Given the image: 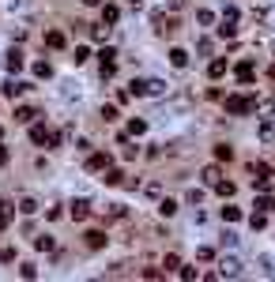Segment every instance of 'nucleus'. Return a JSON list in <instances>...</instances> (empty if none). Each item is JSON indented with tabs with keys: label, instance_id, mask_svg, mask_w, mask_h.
<instances>
[{
	"label": "nucleus",
	"instance_id": "obj_1",
	"mask_svg": "<svg viewBox=\"0 0 275 282\" xmlns=\"http://www.w3.org/2000/svg\"><path fill=\"white\" fill-rule=\"evenodd\" d=\"M170 83L166 79H136L132 83V94H144V98H166Z\"/></svg>",
	"mask_w": 275,
	"mask_h": 282
},
{
	"label": "nucleus",
	"instance_id": "obj_2",
	"mask_svg": "<svg viewBox=\"0 0 275 282\" xmlns=\"http://www.w3.org/2000/svg\"><path fill=\"white\" fill-rule=\"evenodd\" d=\"M215 275H219V278H241V275H245V264H241L238 256H223Z\"/></svg>",
	"mask_w": 275,
	"mask_h": 282
},
{
	"label": "nucleus",
	"instance_id": "obj_3",
	"mask_svg": "<svg viewBox=\"0 0 275 282\" xmlns=\"http://www.w3.org/2000/svg\"><path fill=\"white\" fill-rule=\"evenodd\" d=\"M253 105H257V98H249V94H230V98H226V113L241 117V113H249Z\"/></svg>",
	"mask_w": 275,
	"mask_h": 282
},
{
	"label": "nucleus",
	"instance_id": "obj_4",
	"mask_svg": "<svg viewBox=\"0 0 275 282\" xmlns=\"http://www.w3.org/2000/svg\"><path fill=\"white\" fill-rule=\"evenodd\" d=\"M106 184H113V188H140V181L128 177L125 170H106Z\"/></svg>",
	"mask_w": 275,
	"mask_h": 282
},
{
	"label": "nucleus",
	"instance_id": "obj_5",
	"mask_svg": "<svg viewBox=\"0 0 275 282\" xmlns=\"http://www.w3.org/2000/svg\"><path fill=\"white\" fill-rule=\"evenodd\" d=\"M234 79L245 83V87L257 83V68H253V61H238V64H234Z\"/></svg>",
	"mask_w": 275,
	"mask_h": 282
},
{
	"label": "nucleus",
	"instance_id": "obj_6",
	"mask_svg": "<svg viewBox=\"0 0 275 282\" xmlns=\"http://www.w3.org/2000/svg\"><path fill=\"white\" fill-rule=\"evenodd\" d=\"M98 61H102V75H113V72H117V49L102 45V49H98Z\"/></svg>",
	"mask_w": 275,
	"mask_h": 282
},
{
	"label": "nucleus",
	"instance_id": "obj_7",
	"mask_svg": "<svg viewBox=\"0 0 275 282\" xmlns=\"http://www.w3.org/2000/svg\"><path fill=\"white\" fill-rule=\"evenodd\" d=\"M91 215H94V203H91V200H83V196L72 200V218H75V222H87Z\"/></svg>",
	"mask_w": 275,
	"mask_h": 282
},
{
	"label": "nucleus",
	"instance_id": "obj_8",
	"mask_svg": "<svg viewBox=\"0 0 275 282\" xmlns=\"http://www.w3.org/2000/svg\"><path fill=\"white\" fill-rule=\"evenodd\" d=\"M31 143L34 147H45V143H49V128H45L42 121H31Z\"/></svg>",
	"mask_w": 275,
	"mask_h": 282
},
{
	"label": "nucleus",
	"instance_id": "obj_9",
	"mask_svg": "<svg viewBox=\"0 0 275 282\" xmlns=\"http://www.w3.org/2000/svg\"><path fill=\"white\" fill-rule=\"evenodd\" d=\"M87 170H91V173L109 170V154H106V151H94V154H87Z\"/></svg>",
	"mask_w": 275,
	"mask_h": 282
},
{
	"label": "nucleus",
	"instance_id": "obj_10",
	"mask_svg": "<svg viewBox=\"0 0 275 282\" xmlns=\"http://www.w3.org/2000/svg\"><path fill=\"white\" fill-rule=\"evenodd\" d=\"M83 241H87V248L91 252H98V248H106V233H102V230H87V233H83Z\"/></svg>",
	"mask_w": 275,
	"mask_h": 282
},
{
	"label": "nucleus",
	"instance_id": "obj_11",
	"mask_svg": "<svg viewBox=\"0 0 275 282\" xmlns=\"http://www.w3.org/2000/svg\"><path fill=\"white\" fill-rule=\"evenodd\" d=\"M226 72H230V64H226L223 57H215V61H207V75H211V83H215V79H223Z\"/></svg>",
	"mask_w": 275,
	"mask_h": 282
},
{
	"label": "nucleus",
	"instance_id": "obj_12",
	"mask_svg": "<svg viewBox=\"0 0 275 282\" xmlns=\"http://www.w3.org/2000/svg\"><path fill=\"white\" fill-rule=\"evenodd\" d=\"M4 57H8V61H4L8 72H23V64H26V61H23V49H8Z\"/></svg>",
	"mask_w": 275,
	"mask_h": 282
},
{
	"label": "nucleus",
	"instance_id": "obj_13",
	"mask_svg": "<svg viewBox=\"0 0 275 282\" xmlns=\"http://www.w3.org/2000/svg\"><path fill=\"white\" fill-rule=\"evenodd\" d=\"M31 241H34V248H38V252H57L53 233H38V237H31Z\"/></svg>",
	"mask_w": 275,
	"mask_h": 282
},
{
	"label": "nucleus",
	"instance_id": "obj_14",
	"mask_svg": "<svg viewBox=\"0 0 275 282\" xmlns=\"http://www.w3.org/2000/svg\"><path fill=\"white\" fill-rule=\"evenodd\" d=\"M12 218H15V203L0 200V230H8V226H12Z\"/></svg>",
	"mask_w": 275,
	"mask_h": 282
},
{
	"label": "nucleus",
	"instance_id": "obj_15",
	"mask_svg": "<svg viewBox=\"0 0 275 282\" xmlns=\"http://www.w3.org/2000/svg\"><path fill=\"white\" fill-rule=\"evenodd\" d=\"M45 45H49V49H64V45H68V34L64 31H49L45 34Z\"/></svg>",
	"mask_w": 275,
	"mask_h": 282
},
{
	"label": "nucleus",
	"instance_id": "obj_16",
	"mask_svg": "<svg viewBox=\"0 0 275 282\" xmlns=\"http://www.w3.org/2000/svg\"><path fill=\"white\" fill-rule=\"evenodd\" d=\"M211 188H215V192H219V196H223V200H230V196H234V192H238V184H234V181H226V177H219V181H215V184H211Z\"/></svg>",
	"mask_w": 275,
	"mask_h": 282
},
{
	"label": "nucleus",
	"instance_id": "obj_17",
	"mask_svg": "<svg viewBox=\"0 0 275 282\" xmlns=\"http://www.w3.org/2000/svg\"><path fill=\"white\" fill-rule=\"evenodd\" d=\"M219 215H223V222H230V226H234V222H241V218H245V211H241V207H234V203H226Z\"/></svg>",
	"mask_w": 275,
	"mask_h": 282
},
{
	"label": "nucleus",
	"instance_id": "obj_18",
	"mask_svg": "<svg viewBox=\"0 0 275 282\" xmlns=\"http://www.w3.org/2000/svg\"><path fill=\"white\" fill-rule=\"evenodd\" d=\"M0 91H4V98H19V94L26 91V83H19V79H8L4 87H0Z\"/></svg>",
	"mask_w": 275,
	"mask_h": 282
},
{
	"label": "nucleus",
	"instance_id": "obj_19",
	"mask_svg": "<svg viewBox=\"0 0 275 282\" xmlns=\"http://www.w3.org/2000/svg\"><path fill=\"white\" fill-rule=\"evenodd\" d=\"M31 72H34V79H49V75H53V64H49V61H34Z\"/></svg>",
	"mask_w": 275,
	"mask_h": 282
},
{
	"label": "nucleus",
	"instance_id": "obj_20",
	"mask_svg": "<svg viewBox=\"0 0 275 282\" xmlns=\"http://www.w3.org/2000/svg\"><path fill=\"white\" fill-rule=\"evenodd\" d=\"M117 19H121V8H117V4H102V23H109V26H113Z\"/></svg>",
	"mask_w": 275,
	"mask_h": 282
},
{
	"label": "nucleus",
	"instance_id": "obj_21",
	"mask_svg": "<svg viewBox=\"0 0 275 282\" xmlns=\"http://www.w3.org/2000/svg\"><path fill=\"white\" fill-rule=\"evenodd\" d=\"M91 38H94L98 45H106V42H109V23H98V26H91Z\"/></svg>",
	"mask_w": 275,
	"mask_h": 282
},
{
	"label": "nucleus",
	"instance_id": "obj_22",
	"mask_svg": "<svg viewBox=\"0 0 275 282\" xmlns=\"http://www.w3.org/2000/svg\"><path fill=\"white\" fill-rule=\"evenodd\" d=\"M15 121H19V124H31V121H38V109H31V105H19V109H15Z\"/></svg>",
	"mask_w": 275,
	"mask_h": 282
},
{
	"label": "nucleus",
	"instance_id": "obj_23",
	"mask_svg": "<svg viewBox=\"0 0 275 282\" xmlns=\"http://www.w3.org/2000/svg\"><path fill=\"white\" fill-rule=\"evenodd\" d=\"M158 215H162V218H174V215H177V200H166V196H162V200H158Z\"/></svg>",
	"mask_w": 275,
	"mask_h": 282
},
{
	"label": "nucleus",
	"instance_id": "obj_24",
	"mask_svg": "<svg viewBox=\"0 0 275 282\" xmlns=\"http://www.w3.org/2000/svg\"><path fill=\"white\" fill-rule=\"evenodd\" d=\"M219 38H226V42H234V38H238V23L223 19V26H219Z\"/></svg>",
	"mask_w": 275,
	"mask_h": 282
},
{
	"label": "nucleus",
	"instance_id": "obj_25",
	"mask_svg": "<svg viewBox=\"0 0 275 282\" xmlns=\"http://www.w3.org/2000/svg\"><path fill=\"white\" fill-rule=\"evenodd\" d=\"M170 64L174 68H188V53L185 49H170Z\"/></svg>",
	"mask_w": 275,
	"mask_h": 282
},
{
	"label": "nucleus",
	"instance_id": "obj_26",
	"mask_svg": "<svg viewBox=\"0 0 275 282\" xmlns=\"http://www.w3.org/2000/svg\"><path fill=\"white\" fill-rule=\"evenodd\" d=\"M162 267L170 271V275H177V271H181V256H177V252H170V256L162 260Z\"/></svg>",
	"mask_w": 275,
	"mask_h": 282
},
{
	"label": "nucleus",
	"instance_id": "obj_27",
	"mask_svg": "<svg viewBox=\"0 0 275 282\" xmlns=\"http://www.w3.org/2000/svg\"><path fill=\"white\" fill-rule=\"evenodd\" d=\"M147 132V121H144V117H132V121H128V135H144Z\"/></svg>",
	"mask_w": 275,
	"mask_h": 282
},
{
	"label": "nucleus",
	"instance_id": "obj_28",
	"mask_svg": "<svg viewBox=\"0 0 275 282\" xmlns=\"http://www.w3.org/2000/svg\"><path fill=\"white\" fill-rule=\"evenodd\" d=\"M200 177H204V184H207V188H211V184H215V181L223 177V170H219V166H207V170L200 173Z\"/></svg>",
	"mask_w": 275,
	"mask_h": 282
},
{
	"label": "nucleus",
	"instance_id": "obj_29",
	"mask_svg": "<svg viewBox=\"0 0 275 282\" xmlns=\"http://www.w3.org/2000/svg\"><path fill=\"white\" fill-rule=\"evenodd\" d=\"M15 211H23V215H34V211H38V200H34V196L19 200V203H15Z\"/></svg>",
	"mask_w": 275,
	"mask_h": 282
},
{
	"label": "nucleus",
	"instance_id": "obj_30",
	"mask_svg": "<svg viewBox=\"0 0 275 282\" xmlns=\"http://www.w3.org/2000/svg\"><path fill=\"white\" fill-rule=\"evenodd\" d=\"M249 226H253V230H264V226H268V211H257V215H249Z\"/></svg>",
	"mask_w": 275,
	"mask_h": 282
},
{
	"label": "nucleus",
	"instance_id": "obj_31",
	"mask_svg": "<svg viewBox=\"0 0 275 282\" xmlns=\"http://www.w3.org/2000/svg\"><path fill=\"white\" fill-rule=\"evenodd\" d=\"M196 260H200V264H211V260H215V248H211V245H200V248H196Z\"/></svg>",
	"mask_w": 275,
	"mask_h": 282
},
{
	"label": "nucleus",
	"instance_id": "obj_32",
	"mask_svg": "<svg viewBox=\"0 0 275 282\" xmlns=\"http://www.w3.org/2000/svg\"><path fill=\"white\" fill-rule=\"evenodd\" d=\"M260 139H264V143L275 139V121H264V124H260Z\"/></svg>",
	"mask_w": 275,
	"mask_h": 282
},
{
	"label": "nucleus",
	"instance_id": "obj_33",
	"mask_svg": "<svg viewBox=\"0 0 275 282\" xmlns=\"http://www.w3.org/2000/svg\"><path fill=\"white\" fill-rule=\"evenodd\" d=\"M257 211H275V196H268V192H260V200H257Z\"/></svg>",
	"mask_w": 275,
	"mask_h": 282
},
{
	"label": "nucleus",
	"instance_id": "obj_34",
	"mask_svg": "<svg viewBox=\"0 0 275 282\" xmlns=\"http://www.w3.org/2000/svg\"><path fill=\"white\" fill-rule=\"evenodd\" d=\"M144 192H147L151 200H162V184H158V181H147V184H144Z\"/></svg>",
	"mask_w": 275,
	"mask_h": 282
},
{
	"label": "nucleus",
	"instance_id": "obj_35",
	"mask_svg": "<svg viewBox=\"0 0 275 282\" xmlns=\"http://www.w3.org/2000/svg\"><path fill=\"white\" fill-rule=\"evenodd\" d=\"M102 215H106V218H121V215H125V207H121V203H106Z\"/></svg>",
	"mask_w": 275,
	"mask_h": 282
},
{
	"label": "nucleus",
	"instance_id": "obj_36",
	"mask_svg": "<svg viewBox=\"0 0 275 282\" xmlns=\"http://www.w3.org/2000/svg\"><path fill=\"white\" fill-rule=\"evenodd\" d=\"M121 154H125V162H128V158H136V154H140V151H136V143H128L125 135H121Z\"/></svg>",
	"mask_w": 275,
	"mask_h": 282
},
{
	"label": "nucleus",
	"instance_id": "obj_37",
	"mask_svg": "<svg viewBox=\"0 0 275 282\" xmlns=\"http://www.w3.org/2000/svg\"><path fill=\"white\" fill-rule=\"evenodd\" d=\"M151 26H155V34H166V15L155 12V15H151Z\"/></svg>",
	"mask_w": 275,
	"mask_h": 282
},
{
	"label": "nucleus",
	"instance_id": "obj_38",
	"mask_svg": "<svg viewBox=\"0 0 275 282\" xmlns=\"http://www.w3.org/2000/svg\"><path fill=\"white\" fill-rule=\"evenodd\" d=\"M215 158H219V162H230V158H234V151L226 147V143H219V147H215Z\"/></svg>",
	"mask_w": 275,
	"mask_h": 282
},
{
	"label": "nucleus",
	"instance_id": "obj_39",
	"mask_svg": "<svg viewBox=\"0 0 275 282\" xmlns=\"http://www.w3.org/2000/svg\"><path fill=\"white\" fill-rule=\"evenodd\" d=\"M223 19H230V23H238V19H241V12H238L234 4H226V8H223Z\"/></svg>",
	"mask_w": 275,
	"mask_h": 282
},
{
	"label": "nucleus",
	"instance_id": "obj_40",
	"mask_svg": "<svg viewBox=\"0 0 275 282\" xmlns=\"http://www.w3.org/2000/svg\"><path fill=\"white\" fill-rule=\"evenodd\" d=\"M98 113H102V121H117V105H102Z\"/></svg>",
	"mask_w": 275,
	"mask_h": 282
},
{
	"label": "nucleus",
	"instance_id": "obj_41",
	"mask_svg": "<svg viewBox=\"0 0 275 282\" xmlns=\"http://www.w3.org/2000/svg\"><path fill=\"white\" fill-rule=\"evenodd\" d=\"M91 61V49L87 45H79V49H75V64H87Z\"/></svg>",
	"mask_w": 275,
	"mask_h": 282
},
{
	"label": "nucleus",
	"instance_id": "obj_42",
	"mask_svg": "<svg viewBox=\"0 0 275 282\" xmlns=\"http://www.w3.org/2000/svg\"><path fill=\"white\" fill-rule=\"evenodd\" d=\"M61 143H64V132H49V143H45V147H53V151H57Z\"/></svg>",
	"mask_w": 275,
	"mask_h": 282
},
{
	"label": "nucleus",
	"instance_id": "obj_43",
	"mask_svg": "<svg viewBox=\"0 0 275 282\" xmlns=\"http://www.w3.org/2000/svg\"><path fill=\"white\" fill-rule=\"evenodd\" d=\"M257 192H271V177H264V173H260V177H257Z\"/></svg>",
	"mask_w": 275,
	"mask_h": 282
},
{
	"label": "nucleus",
	"instance_id": "obj_44",
	"mask_svg": "<svg viewBox=\"0 0 275 282\" xmlns=\"http://www.w3.org/2000/svg\"><path fill=\"white\" fill-rule=\"evenodd\" d=\"M19 275H23V278H34L38 267H34V264H23V267H19Z\"/></svg>",
	"mask_w": 275,
	"mask_h": 282
},
{
	"label": "nucleus",
	"instance_id": "obj_45",
	"mask_svg": "<svg viewBox=\"0 0 275 282\" xmlns=\"http://www.w3.org/2000/svg\"><path fill=\"white\" fill-rule=\"evenodd\" d=\"M223 245H230V248H234V245H238V233H234V230H226V233H223Z\"/></svg>",
	"mask_w": 275,
	"mask_h": 282
},
{
	"label": "nucleus",
	"instance_id": "obj_46",
	"mask_svg": "<svg viewBox=\"0 0 275 282\" xmlns=\"http://www.w3.org/2000/svg\"><path fill=\"white\" fill-rule=\"evenodd\" d=\"M15 260V248H0V264H12Z\"/></svg>",
	"mask_w": 275,
	"mask_h": 282
},
{
	"label": "nucleus",
	"instance_id": "obj_47",
	"mask_svg": "<svg viewBox=\"0 0 275 282\" xmlns=\"http://www.w3.org/2000/svg\"><path fill=\"white\" fill-rule=\"evenodd\" d=\"M177 278H196V267H185V264H181V271H177Z\"/></svg>",
	"mask_w": 275,
	"mask_h": 282
},
{
	"label": "nucleus",
	"instance_id": "obj_48",
	"mask_svg": "<svg viewBox=\"0 0 275 282\" xmlns=\"http://www.w3.org/2000/svg\"><path fill=\"white\" fill-rule=\"evenodd\" d=\"M0 166H8V147L0 143Z\"/></svg>",
	"mask_w": 275,
	"mask_h": 282
},
{
	"label": "nucleus",
	"instance_id": "obj_49",
	"mask_svg": "<svg viewBox=\"0 0 275 282\" xmlns=\"http://www.w3.org/2000/svg\"><path fill=\"white\" fill-rule=\"evenodd\" d=\"M83 4H91V8H98V4H102V0H83Z\"/></svg>",
	"mask_w": 275,
	"mask_h": 282
},
{
	"label": "nucleus",
	"instance_id": "obj_50",
	"mask_svg": "<svg viewBox=\"0 0 275 282\" xmlns=\"http://www.w3.org/2000/svg\"><path fill=\"white\" fill-rule=\"evenodd\" d=\"M268 75H271V83H275V64H271V68H268Z\"/></svg>",
	"mask_w": 275,
	"mask_h": 282
},
{
	"label": "nucleus",
	"instance_id": "obj_51",
	"mask_svg": "<svg viewBox=\"0 0 275 282\" xmlns=\"http://www.w3.org/2000/svg\"><path fill=\"white\" fill-rule=\"evenodd\" d=\"M128 4H132V8H140V0H128Z\"/></svg>",
	"mask_w": 275,
	"mask_h": 282
},
{
	"label": "nucleus",
	"instance_id": "obj_52",
	"mask_svg": "<svg viewBox=\"0 0 275 282\" xmlns=\"http://www.w3.org/2000/svg\"><path fill=\"white\" fill-rule=\"evenodd\" d=\"M0 135H4V128H0Z\"/></svg>",
	"mask_w": 275,
	"mask_h": 282
}]
</instances>
